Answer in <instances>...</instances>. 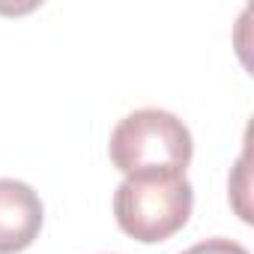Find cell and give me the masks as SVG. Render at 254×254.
I'll list each match as a JSON object with an SVG mask.
<instances>
[{
    "instance_id": "cell-2",
    "label": "cell",
    "mask_w": 254,
    "mask_h": 254,
    "mask_svg": "<svg viewBox=\"0 0 254 254\" xmlns=\"http://www.w3.org/2000/svg\"><path fill=\"white\" fill-rule=\"evenodd\" d=\"M194 191L186 177H126L114 191V215L138 242H165L186 227Z\"/></svg>"
},
{
    "instance_id": "cell-1",
    "label": "cell",
    "mask_w": 254,
    "mask_h": 254,
    "mask_svg": "<svg viewBox=\"0 0 254 254\" xmlns=\"http://www.w3.org/2000/svg\"><path fill=\"white\" fill-rule=\"evenodd\" d=\"M191 132L162 108H141L111 132V162L126 177H186L191 162Z\"/></svg>"
},
{
    "instance_id": "cell-3",
    "label": "cell",
    "mask_w": 254,
    "mask_h": 254,
    "mask_svg": "<svg viewBox=\"0 0 254 254\" xmlns=\"http://www.w3.org/2000/svg\"><path fill=\"white\" fill-rule=\"evenodd\" d=\"M42 230V200L21 180H0V254H18Z\"/></svg>"
},
{
    "instance_id": "cell-4",
    "label": "cell",
    "mask_w": 254,
    "mask_h": 254,
    "mask_svg": "<svg viewBox=\"0 0 254 254\" xmlns=\"http://www.w3.org/2000/svg\"><path fill=\"white\" fill-rule=\"evenodd\" d=\"M183 254H248L245 245L233 242V239H224V236H215V239H203L197 245H191L189 251Z\"/></svg>"
}]
</instances>
